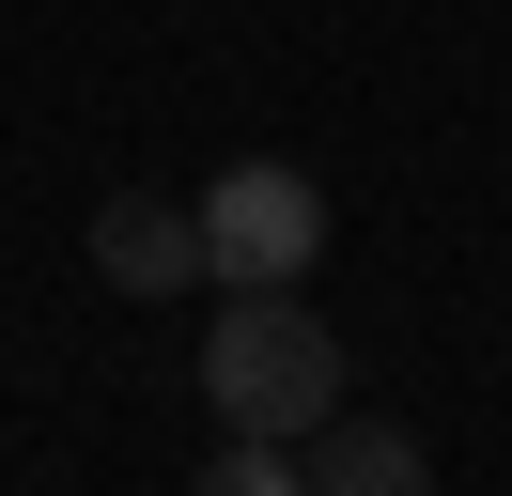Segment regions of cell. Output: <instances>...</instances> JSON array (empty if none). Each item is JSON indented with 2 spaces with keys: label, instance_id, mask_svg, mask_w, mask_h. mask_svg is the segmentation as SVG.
<instances>
[{
  "label": "cell",
  "instance_id": "obj_3",
  "mask_svg": "<svg viewBox=\"0 0 512 496\" xmlns=\"http://www.w3.org/2000/svg\"><path fill=\"white\" fill-rule=\"evenodd\" d=\"M78 264H94L109 295L171 310V295H202V279H218V248H202V202H156V186H109V202H94V233H78Z\"/></svg>",
  "mask_w": 512,
  "mask_h": 496
},
{
  "label": "cell",
  "instance_id": "obj_4",
  "mask_svg": "<svg viewBox=\"0 0 512 496\" xmlns=\"http://www.w3.org/2000/svg\"><path fill=\"white\" fill-rule=\"evenodd\" d=\"M295 465H311V496H419V481H435V434L373 419V403H326V419L295 434Z\"/></svg>",
  "mask_w": 512,
  "mask_h": 496
},
{
  "label": "cell",
  "instance_id": "obj_1",
  "mask_svg": "<svg viewBox=\"0 0 512 496\" xmlns=\"http://www.w3.org/2000/svg\"><path fill=\"white\" fill-rule=\"evenodd\" d=\"M202 403L233 434H311L342 388V326H326L295 279H218V326H202Z\"/></svg>",
  "mask_w": 512,
  "mask_h": 496
},
{
  "label": "cell",
  "instance_id": "obj_2",
  "mask_svg": "<svg viewBox=\"0 0 512 496\" xmlns=\"http://www.w3.org/2000/svg\"><path fill=\"white\" fill-rule=\"evenodd\" d=\"M202 248H218V279H311L326 264V186L295 155H233L202 186Z\"/></svg>",
  "mask_w": 512,
  "mask_h": 496
},
{
  "label": "cell",
  "instance_id": "obj_5",
  "mask_svg": "<svg viewBox=\"0 0 512 496\" xmlns=\"http://www.w3.org/2000/svg\"><path fill=\"white\" fill-rule=\"evenodd\" d=\"M218 496H311L295 434H233V450H218Z\"/></svg>",
  "mask_w": 512,
  "mask_h": 496
}]
</instances>
